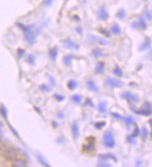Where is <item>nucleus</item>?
I'll list each match as a JSON object with an SVG mask.
<instances>
[{
	"instance_id": "nucleus-1",
	"label": "nucleus",
	"mask_w": 152,
	"mask_h": 167,
	"mask_svg": "<svg viewBox=\"0 0 152 167\" xmlns=\"http://www.w3.org/2000/svg\"><path fill=\"white\" fill-rule=\"evenodd\" d=\"M103 143H104L105 146L106 147H108V148H113V147H115L116 141H115L114 135H113V133L110 131H107L105 133L104 136H103Z\"/></svg>"
},
{
	"instance_id": "nucleus-2",
	"label": "nucleus",
	"mask_w": 152,
	"mask_h": 167,
	"mask_svg": "<svg viewBox=\"0 0 152 167\" xmlns=\"http://www.w3.org/2000/svg\"><path fill=\"white\" fill-rule=\"evenodd\" d=\"M18 154H19L18 149L11 146L6 147L4 149V152H3V155H4L5 159L8 160H10V162H13V160H15L18 158Z\"/></svg>"
},
{
	"instance_id": "nucleus-3",
	"label": "nucleus",
	"mask_w": 152,
	"mask_h": 167,
	"mask_svg": "<svg viewBox=\"0 0 152 167\" xmlns=\"http://www.w3.org/2000/svg\"><path fill=\"white\" fill-rule=\"evenodd\" d=\"M105 85L113 88H118V87H121V86L123 85V83L119 79L112 78V77H107V78L105 79Z\"/></svg>"
},
{
	"instance_id": "nucleus-4",
	"label": "nucleus",
	"mask_w": 152,
	"mask_h": 167,
	"mask_svg": "<svg viewBox=\"0 0 152 167\" xmlns=\"http://www.w3.org/2000/svg\"><path fill=\"white\" fill-rule=\"evenodd\" d=\"M32 28H33V27H32L29 30L24 32V33L25 40H26L27 42L30 43V44H33L34 43L35 38V32L33 31V29H32Z\"/></svg>"
},
{
	"instance_id": "nucleus-5",
	"label": "nucleus",
	"mask_w": 152,
	"mask_h": 167,
	"mask_svg": "<svg viewBox=\"0 0 152 167\" xmlns=\"http://www.w3.org/2000/svg\"><path fill=\"white\" fill-rule=\"evenodd\" d=\"M63 43H64V46L67 48V49H70V50H77L79 48V46L77 45L76 42H74L72 40H70V38H66V40H62Z\"/></svg>"
},
{
	"instance_id": "nucleus-6",
	"label": "nucleus",
	"mask_w": 152,
	"mask_h": 167,
	"mask_svg": "<svg viewBox=\"0 0 152 167\" xmlns=\"http://www.w3.org/2000/svg\"><path fill=\"white\" fill-rule=\"evenodd\" d=\"M121 97L123 99H126L127 101H131V102H137L139 101V98L137 97L136 95L132 94L131 92H123L121 94Z\"/></svg>"
},
{
	"instance_id": "nucleus-7",
	"label": "nucleus",
	"mask_w": 152,
	"mask_h": 167,
	"mask_svg": "<svg viewBox=\"0 0 152 167\" xmlns=\"http://www.w3.org/2000/svg\"><path fill=\"white\" fill-rule=\"evenodd\" d=\"M150 45H151V38L149 37H145L144 42L141 44L140 47H139V51H140V52H143V51L147 50L148 48L150 47Z\"/></svg>"
},
{
	"instance_id": "nucleus-8",
	"label": "nucleus",
	"mask_w": 152,
	"mask_h": 167,
	"mask_svg": "<svg viewBox=\"0 0 152 167\" xmlns=\"http://www.w3.org/2000/svg\"><path fill=\"white\" fill-rule=\"evenodd\" d=\"M71 131H72V135L74 137V139H77L79 136V128L76 121L73 122L72 126H71Z\"/></svg>"
},
{
	"instance_id": "nucleus-9",
	"label": "nucleus",
	"mask_w": 152,
	"mask_h": 167,
	"mask_svg": "<svg viewBox=\"0 0 152 167\" xmlns=\"http://www.w3.org/2000/svg\"><path fill=\"white\" fill-rule=\"evenodd\" d=\"M98 18L102 21H105L108 18V13L105 8H100L98 11Z\"/></svg>"
},
{
	"instance_id": "nucleus-10",
	"label": "nucleus",
	"mask_w": 152,
	"mask_h": 167,
	"mask_svg": "<svg viewBox=\"0 0 152 167\" xmlns=\"http://www.w3.org/2000/svg\"><path fill=\"white\" fill-rule=\"evenodd\" d=\"M134 113L137 114V115H144V117H148V115H150L152 114V110L149 109V107L147 108V109H140V110H134Z\"/></svg>"
},
{
	"instance_id": "nucleus-11",
	"label": "nucleus",
	"mask_w": 152,
	"mask_h": 167,
	"mask_svg": "<svg viewBox=\"0 0 152 167\" xmlns=\"http://www.w3.org/2000/svg\"><path fill=\"white\" fill-rule=\"evenodd\" d=\"M87 86H88V88L90 89V91L92 92H99V88L98 86L96 85V84L92 81V80H89V81H87Z\"/></svg>"
},
{
	"instance_id": "nucleus-12",
	"label": "nucleus",
	"mask_w": 152,
	"mask_h": 167,
	"mask_svg": "<svg viewBox=\"0 0 152 167\" xmlns=\"http://www.w3.org/2000/svg\"><path fill=\"white\" fill-rule=\"evenodd\" d=\"M12 166H13V167H25V166H27V162H25L24 160L16 159L15 160H13Z\"/></svg>"
},
{
	"instance_id": "nucleus-13",
	"label": "nucleus",
	"mask_w": 152,
	"mask_h": 167,
	"mask_svg": "<svg viewBox=\"0 0 152 167\" xmlns=\"http://www.w3.org/2000/svg\"><path fill=\"white\" fill-rule=\"evenodd\" d=\"M57 54H58V48L57 47L51 48V49H50V51H48V56H50V58L52 61L56 60Z\"/></svg>"
},
{
	"instance_id": "nucleus-14",
	"label": "nucleus",
	"mask_w": 152,
	"mask_h": 167,
	"mask_svg": "<svg viewBox=\"0 0 152 167\" xmlns=\"http://www.w3.org/2000/svg\"><path fill=\"white\" fill-rule=\"evenodd\" d=\"M82 148H83L84 151H87V152L92 151V150H94V148H95V146H94V142H89L88 144H83Z\"/></svg>"
},
{
	"instance_id": "nucleus-15",
	"label": "nucleus",
	"mask_w": 152,
	"mask_h": 167,
	"mask_svg": "<svg viewBox=\"0 0 152 167\" xmlns=\"http://www.w3.org/2000/svg\"><path fill=\"white\" fill-rule=\"evenodd\" d=\"M99 158L101 160H106V159H111L114 160L115 162H118V159L116 158L115 155H113V154H100L99 155Z\"/></svg>"
},
{
	"instance_id": "nucleus-16",
	"label": "nucleus",
	"mask_w": 152,
	"mask_h": 167,
	"mask_svg": "<svg viewBox=\"0 0 152 167\" xmlns=\"http://www.w3.org/2000/svg\"><path fill=\"white\" fill-rule=\"evenodd\" d=\"M137 27L142 30H145L147 27V25L145 22V19L143 17H139V20L137 22Z\"/></svg>"
},
{
	"instance_id": "nucleus-17",
	"label": "nucleus",
	"mask_w": 152,
	"mask_h": 167,
	"mask_svg": "<svg viewBox=\"0 0 152 167\" xmlns=\"http://www.w3.org/2000/svg\"><path fill=\"white\" fill-rule=\"evenodd\" d=\"M110 31H111V33L112 34H114V35H119L121 33V27L118 25V24H114L112 25V27H111V29H110Z\"/></svg>"
},
{
	"instance_id": "nucleus-18",
	"label": "nucleus",
	"mask_w": 152,
	"mask_h": 167,
	"mask_svg": "<svg viewBox=\"0 0 152 167\" xmlns=\"http://www.w3.org/2000/svg\"><path fill=\"white\" fill-rule=\"evenodd\" d=\"M105 70V63L103 61H100V62L97 63V65L95 67V72L96 73H103Z\"/></svg>"
},
{
	"instance_id": "nucleus-19",
	"label": "nucleus",
	"mask_w": 152,
	"mask_h": 167,
	"mask_svg": "<svg viewBox=\"0 0 152 167\" xmlns=\"http://www.w3.org/2000/svg\"><path fill=\"white\" fill-rule=\"evenodd\" d=\"M74 58V56L72 54H66V56L64 57V65H66L67 67L71 66V63H72V59Z\"/></svg>"
},
{
	"instance_id": "nucleus-20",
	"label": "nucleus",
	"mask_w": 152,
	"mask_h": 167,
	"mask_svg": "<svg viewBox=\"0 0 152 167\" xmlns=\"http://www.w3.org/2000/svg\"><path fill=\"white\" fill-rule=\"evenodd\" d=\"M0 115H2V117L4 118L6 121H8V110L4 105L0 106Z\"/></svg>"
},
{
	"instance_id": "nucleus-21",
	"label": "nucleus",
	"mask_w": 152,
	"mask_h": 167,
	"mask_svg": "<svg viewBox=\"0 0 152 167\" xmlns=\"http://www.w3.org/2000/svg\"><path fill=\"white\" fill-rule=\"evenodd\" d=\"M106 106H107L106 101H100L99 104H98V110L101 112V113H105L106 112Z\"/></svg>"
},
{
	"instance_id": "nucleus-22",
	"label": "nucleus",
	"mask_w": 152,
	"mask_h": 167,
	"mask_svg": "<svg viewBox=\"0 0 152 167\" xmlns=\"http://www.w3.org/2000/svg\"><path fill=\"white\" fill-rule=\"evenodd\" d=\"M139 134H140L142 140H145V139H147V135H148V131H147V129L145 127H142V129L140 131V133H139Z\"/></svg>"
},
{
	"instance_id": "nucleus-23",
	"label": "nucleus",
	"mask_w": 152,
	"mask_h": 167,
	"mask_svg": "<svg viewBox=\"0 0 152 167\" xmlns=\"http://www.w3.org/2000/svg\"><path fill=\"white\" fill-rule=\"evenodd\" d=\"M122 119L124 120L125 122V124H126V126H127L128 128L131 126L132 124H134V117H123Z\"/></svg>"
},
{
	"instance_id": "nucleus-24",
	"label": "nucleus",
	"mask_w": 152,
	"mask_h": 167,
	"mask_svg": "<svg viewBox=\"0 0 152 167\" xmlns=\"http://www.w3.org/2000/svg\"><path fill=\"white\" fill-rule=\"evenodd\" d=\"M77 86V83L75 81V80H70L67 84V87H68L70 90H74V89H76Z\"/></svg>"
},
{
	"instance_id": "nucleus-25",
	"label": "nucleus",
	"mask_w": 152,
	"mask_h": 167,
	"mask_svg": "<svg viewBox=\"0 0 152 167\" xmlns=\"http://www.w3.org/2000/svg\"><path fill=\"white\" fill-rule=\"evenodd\" d=\"M37 160H38V162H39V163H41L42 165H44L46 167L50 166V164L48 163L47 160H45V159L43 158V156H41L40 154H37Z\"/></svg>"
},
{
	"instance_id": "nucleus-26",
	"label": "nucleus",
	"mask_w": 152,
	"mask_h": 167,
	"mask_svg": "<svg viewBox=\"0 0 152 167\" xmlns=\"http://www.w3.org/2000/svg\"><path fill=\"white\" fill-rule=\"evenodd\" d=\"M81 99H82V98H81V96H79V95H73L72 97H71V101H74L75 103H80L81 102Z\"/></svg>"
},
{
	"instance_id": "nucleus-27",
	"label": "nucleus",
	"mask_w": 152,
	"mask_h": 167,
	"mask_svg": "<svg viewBox=\"0 0 152 167\" xmlns=\"http://www.w3.org/2000/svg\"><path fill=\"white\" fill-rule=\"evenodd\" d=\"M125 15H126V12H125V11L124 9H119V11L117 12V18H119V20H123V19L125 18Z\"/></svg>"
},
{
	"instance_id": "nucleus-28",
	"label": "nucleus",
	"mask_w": 152,
	"mask_h": 167,
	"mask_svg": "<svg viewBox=\"0 0 152 167\" xmlns=\"http://www.w3.org/2000/svg\"><path fill=\"white\" fill-rule=\"evenodd\" d=\"M113 73H114L115 75L119 76V77H121L122 74H123V72H122V70L119 68V66H117L114 70H113Z\"/></svg>"
},
{
	"instance_id": "nucleus-29",
	"label": "nucleus",
	"mask_w": 152,
	"mask_h": 167,
	"mask_svg": "<svg viewBox=\"0 0 152 167\" xmlns=\"http://www.w3.org/2000/svg\"><path fill=\"white\" fill-rule=\"evenodd\" d=\"M105 125H106L105 121H99V122H96V123L94 124V127L97 130H102Z\"/></svg>"
},
{
	"instance_id": "nucleus-30",
	"label": "nucleus",
	"mask_w": 152,
	"mask_h": 167,
	"mask_svg": "<svg viewBox=\"0 0 152 167\" xmlns=\"http://www.w3.org/2000/svg\"><path fill=\"white\" fill-rule=\"evenodd\" d=\"M92 54L93 56L95 57H101V56H104V54L102 53V51L100 49H93L92 50Z\"/></svg>"
},
{
	"instance_id": "nucleus-31",
	"label": "nucleus",
	"mask_w": 152,
	"mask_h": 167,
	"mask_svg": "<svg viewBox=\"0 0 152 167\" xmlns=\"http://www.w3.org/2000/svg\"><path fill=\"white\" fill-rule=\"evenodd\" d=\"M145 18H147L148 21H152V11L150 9H145Z\"/></svg>"
},
{
	"instance_id": "nucleus-32",
	"label": "nucleus",
	"mask_w": 152,
	"mask_h": 167,
	"mask_svg": "<svg viewBox=\"0 0 152 167\" xmlns=\"http://www.w3.org/2000/svg\"><path fill=\"white\" fill-rule=\"evenodd\" d=\"M40 89H41V91L50 92L51 90V87L50 85H40Z\"/></svg>"
},
{
	"instance_id": "nucleus-33",
	"label": "nucleus",
	"mask_w": 152,
	"mask_h": 167,
	"mask_svg": "<svg viewBox=\"0 0 152 167\" xmlns=\"http://www.w3.org/2000/svg\"><path fill=\"white\" fill-rule=\"evenodd\" d=\"M139 133H140V130H139V128H138L137 126H135L134 131H132V133L131 134V136H132V137H134V138H135L136 136L139 135Z\"/></svg>"
},
{
	"instance_id": "nucleus-34",
	"label": "nucleus",
	"mask_w": 152,
	"mask_h": 167,
	"mask_svg": "<svg viewBox=\"0 0 152 167\" xmlns=\"http://www.w3.org/2000/svg\"><path fill=\"white\" fill-rule=\"evenodd\" d=\"M26 61L30 64V65H33V64L35 63V56H33V54H29V56H27Z\"/></svg>"
},
{
	"instance_id": "nucleus-35",
	"label": "nucleus",
	"mask_w": 152,
	"mask_h": 167,
	"mask_svg": "<svg viewBox=\"0 0 152 167\" xmlns=\"http://www.w3.org/2000/svg\"><path fill=\"white\" fill-rule=\"evenodd\" d=\"M110 115H111L114 118H116V119H122V118H123V117H122L121 115H119V114H118V113H115V112H111Z\"/></svg>"
},
{
	"instance_id": "nucleus-36",
	"label": "nucleus",
	"mask_w": 152,
	"mask_h": 167,
	"mask_svg": "<svg viewBox=\"0 0 152 167\" xmlns=\"http://www.w3.org/2000/svg\"><path fill=\"white\" fill-rule=\"evenodd\" d=\"M54 99H57L58 101H64V96H63V95H60V94H54Z\"/></svg>"
},
{
	"instance_id": "nucleus-37",
	"label": "nucleus",
	"mask_w": 152,
	"mask_h": 167,
	"mask_svg": "<svg viewBox=\"0 0 152 167\" xmlns=\"http://www.w3.org/2000/svg\"><path fill=\"white\" fill-rule=\"evenodd\" d=\"M51 4H52V0H44L42 3V6L43 7H50Z\"/></svg>"
},
{
	"instance_id": "nucleus-38",
	"label": "nucleus",
	"mask_w": 152,
	"mask_h": 167,
	"mask_svg": "<svg viewBox=\"0 0 152 167\" xmlns=\"http://www.w3.org/2000/svg\"><path fill=\"white\" fill-rule=\"evenodd\" d=\"M9 129H10V131H12V133H13V134H14V135H15L16 137H17V138H19V139H20V136H19L18 133H17V131H16V130L14 129V128L12 127L10 124H9Z\"/></svg>"
},
{
	"instance_id": "nucleus-39",
	"label": "nucleus",
	"mask_w": 152,
	"mask_h": 167,
	"mask_svg": "<svg viewBox=\"0 0 152 167\" xmlns=\"http://www.w3.org/2000/svg\"><path fill=\"white\" fill-rule=\"evenodd\" d=\"M17 54H18V56H19V57H22V56H24L25 51H24V50H22V49H18V50H17Z\"/></svg>"
},
{
	"instance_id": "nucleus-40",
	"label": "nucleus",
	"mask_w": 152,
	"mask_h": 167,
	"mask_svg": "<svg viewBox=\"0 0 152 167\" xmlns=\"http://www.w3.org/2000/svg\"><path fill=\"white\" fill-rule=\"evenodd\" d=\"M100 32H101V33H102L103 35H105V36L106 38L110 37V34H109V32H108V31H106L105 29H103V28H102V29L100 30Z\"/></svg>"
},
{
	"instance_id": "nucleus-41",
	"label": "nucleus",
	"mask_w": 152,
	"mask_h": 167,
	"mask_svg": "<svg viewBox=\"0 0 152 167\" xmlns=\"http://www.w3.org/2000/svg\"><path fill=\"white\" fill-rule=\"evenodd\" d=\"M86 104H88L90 105V107H94V105H93V102L90 99H87V101H86Z\"/></svg>"
},
{
	"instance_id": "nucleus-42",
	"label": "nucleus",
	"mask_w": 152,
	"mask_h": 167,
	"mask_svg": "<svg viewBox=\"0 0 152 167\" xmlns=\"http://www.w3.org/2000/svg\"><path fill=\"white\" fill-rule=\"evenodd\" d=\"M127 139H128V141H129V142H130L131 144H135V140H134V137L128 136V137H127Z\"/></svg>"
},
{
	"instance_id": "nucleus-43",
	"label": "nucleus",
	"mask_w": 152,
	"mask_h": 167,
	"mask_svg": "<svg viewBox=\"0 0 152 167\" xmlns=\"http://www.w3.org/2000/svg\"><path fill=\"white\" fill-rule=\"evenodd\" d=\"M97 166H111V164H109V163H105V162H99Z\"/></svg>"
},
{
	"instance_id": "nucleus-44",
	"label": "nucleus",
	"mask_w": 152,
	"mask_h": 167,
	"mask_svg": "<svg viewBox=\"0 0 152 167\" xmlns=\"http://www.w3.org/2000/svg\"><path fill=\"white\" fill-rule=\"evenodd\" d=\"M6 148V146L4 143H2L1 141H0V150H4Z\"/></svg>"
},
{
	"instance_id": "nucleus-45",
	"label": "nucleus",
	"mask_w": 152,
	"mask_h": 167,
	"mask_svg": "<svg viewBox=\"0 0 152 167\" xmlns=\"http://www.w3.org/2000/svg\"><path fill=\"white\" fill-rule=\"evenodd\" d=\"M50 79L51 80V84H52L53 85H56V83H55V80H54V79L52 78V77H50Z\"/></svg>"
},
{
	"instance_id": "nucleus-46",
	"label": "nucleus",
	"mask_w": 152,
	"mask_h": 167,
	"mask_svg": "<svg viewBox=\"0 0 152 167\" xmlns=\"http://www.w3.org/2000/svg\"><path fill=\"white\" fill-rule=\"evenodd\" d=\"M149 124L151 125V127H152V119L149 120ZM151 137H152V131H151Z\"/></svg>"
},
{
	"instance_id": "nucleus-47",
	"label": "nucleus",
	"mask_w": 152,
	"mask_h": 167,
	"mask_svg": "<svg viewBox=\"0 0 152 167\" xmlns=\"http://www.w3.org/2000/svg\"><path fill=\"white\" fill-rule=\"evenodd\" d=\"M3 127V123L2 122H0V128H2Z\"/></svg>"
}]
</instances>
